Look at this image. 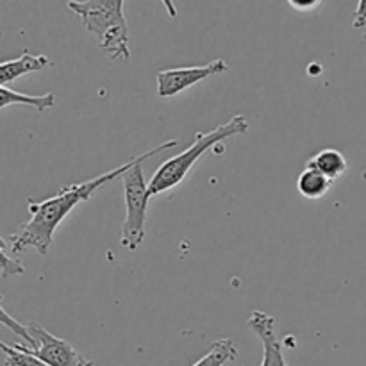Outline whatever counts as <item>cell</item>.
Returning a JSON list of instances; mask_svg holds the SVG:
<instances>
[{
    "label": "cell",
    "instance_id": "cell-1",
    "mask_svg": "<svg viewBox=\"0 0 366 366\" xmlns=\"http://www.w3.org/2000/svg\"><path fill=\"white\" fill-rule=\"evenodd\" d=\"M138 159L139 156L132 157L131 161L106 172V174L97 175V177L88 179L84 182H77V184L63 186L56 195L41 200V202H32L31 200L27 206L31 218L25 224H21L18 231L11 232L6 238L13 254H21L29 249H34L41 256H46L50 247H52L54 234H56L57 227L63 224L64 218L79 204L92 199L97 189L113 182L117 177H122L129 168L134 167Z\"/></svg>",
    "mask_w": 366,
    "mask_h": 366
},
{
    "label": "cell",
    "instance_id": "cell-10",
    "mask_svg": "<svg viewBox=\"0 0 366 366\" xmlns=\"http://www.w3.org/2000/svg\"><path fill=\"white\" fill-rule=\"evenodd\" d=\"M307 167L315 168V170H318L320 174L327 175L332 181H338V179L343 177V175L347 174V170H349L347 157L336 149L320 150V152L315 154V156L307 161Z\"/></svg>",
    "mask_w": 366,
    "mask_h": 366
},
{
    "label": "cell",
    "instance_id": "cell-11",
    "mask_svg": "<svg viewBox=\"0 0 366 366\" xmlns=\"http://www.w3.org/2000/svg\"><path fill=\"white\" fill-rule=\"evenodd\" d=\"M332 184H335L332 179H329L327 175L320 174V172L311 167L304 168V172L297 179V189L307 200H318L325 197L331 192Z\"/></svg>",
    "mask_w": 366,
    "mask_h": 366
},
{
    "label": "cell",
    "instance_id": "cell-3",
    "mask_svg": "<svg viewBox=\"0 0 366 366\" xmlns=\"http://www.w3.org/2000/svg\"><path fill=\"white\" fill-rule=\"evenodd\" d=\"M249 131V122L243 114H234L227 124L218 125L217 129L207 132H197L195 143H193L189 149H186L184 152L177 154L172 159L164 161L156 172H154L152 179L149 182V193L150 197H156L159 193L168 192V189H174L181 184L186 179V175L189 174L193 167H195L197 161L211 150L213 147L220 145L225 139L234 138L238 134H245Z\"/></svg>",
    "mask_w": 366,
    "mask_h": 366
},
{
    "label": "cell",
    "instance_id": "cell-16",
    "mask_svg": "<svg viewBox=\"0 0 366 366\" xmlns=\"http://www.w3.org/2000/svg\"><path fill=\"white\" fill-rule=\"evenodd\" d=\"M322 2H324V0H288V4L293 9L302 11V13L317 9V7H320Z\"/></svg>",
    "mask_w": 366,
    "mask_h": 366
},
{
    "label": "cell",
    "instance_id": "cell-18",
    "mask_svg": "<svg viewBox=\"0 0 366 366\" xmlns=\"http://www.w3.org/2000/svg\"><path fill=\"white\" fill-rule=\"evenodd\" d=\"M4 366H7V365H4Z\"/></svg>",
    "mask_w": 366,
    "mask_h": 366
},
{
    "label": "cell",
    "instance_id": "cell-5",
    "mask_svg": "<svg viewBox=\"0 0 366 366\" xmlns=\"http://www.w3.org/2000/svg\"><path fill=\"white\" fill-rule=\"evenodd\" d=\"M27 327V340L20 343L21 349L31 352L32 356L39 357L50 366H93L92 360H86L79 354L66 340H61L46 331L43 325L31 322L25 324Z\"/></svg>",
    "mask_w": 366,
    "mask_h": 366
},
{
    "label": "cell",
    "instance_id": "cell-15",
    "mask_svg": "<svg viewBox=\"0 0 366 366\" xmlns=\"http://www.w3.org/2000/svg\"><path fill=\"white\" fill-rule=\"evenodd\" d=\"M366 25V0H360L357 2L356 11L352 14V27L354 29H363Z\"/></svg>",
    "mask_w": 366,
    "mask_h": 366
},
{
    "label": "cell",
    "instance_id": "cell-7",
    "mask_svg": "<svg viewBox=\"0 0 366 366\" xmlns=\"http://www.w3.org/2000/svg\"><path fill=\"white\" fill-rule=\"evenodd\" d=\"M247 327L263 343L261 366H290L285 357V345L275 335V318L264 311H252Z\"/></svg>",
    "mask_w": 366,
    "mask_h": 366
},
{
    "label": "cell",
    "instance_id": "cell-9",
    "mask_svg": "<svg viewBox=\"0 0 366 366\" xmlns=\"http://www.w3.org/2000/svg\"><path fill=\"white\" fill-rule=\"evenodd\" d=\"M57 104L54 93L45 95H25V93L14 92L9 86H0V109H6L9 106H31L36 111L52 109Z\"/></svg>",
    "mask_w": 366,
    "mask_h": 366
},
{
    "label": "cell",
    "instance_id": "cell-12",
    "mask_svg": "<svg viewBox=\"0 0 366 366\" xmlns=\"http://www.w3.org/2000/svg\"><path fill=\"white\" fill-rule=\"evenodd\" d=\"M238 356L236 343L231 338H220L213 342L209 352L200 357L195 365L192 366H225Z\"/></svg>",
    "mask_w": 366,
    "mask_h": 366
},
{
    "label": "cell",
    "instance_id": "cell-4",
    "mask_svg": "<svg viewBox=\"0 0 366 366\" xmlns=\"http://www.w3.org/2000/svg\"><path fill=\"white\" fill-rule=\"evenodd\" d=\"M177 139H168L161 145L154 147L152 150H147L139 156L136 164L129 168L122 175L124 182V197H125V220L122 224V236L120 243L124 249L138 250L142 243L145 242V222H147V209H149V184L143 177V161L150 159L156 154L164 152L168 149H174L177 145Z\"/></svg>",
    "mask_w": 366,
    "mask_h": 366
},
{
    "label": "cell",
    "instance_id": "cell-17",
    "mask_svg": "<svg viewBox=\"0 0 366 366\" xmlns=\"http://www.w3.org/2000/svg\"><path fill=\"white\" fill-rule=\"evenodd\" d=\"M161 2H163L164 9H167V13H168V16H170V18H177L179 16L177 7H175L174 0H161Z\"/></svg>",
    "mask_w": 366,
    "mask_h": 366
},
{
    "label": "cell",
    "instance_id": "cell-2",
    "mask_svg": "<svg viewBox=\"0 0 366 366\" xmlns=\"http://www.w3.org/2000/svg\"><path fill=\"white\" fill-rule=\"evenodd\" d=\"M66 7L81 18L89 34L97 36L99 49L109 59H131L124 0H68Z\"/></svg>",
    "mask_w": 366,
    "mask_h": 366
},
{
    "label": "cell",
    "instance_id": "cell-8",
    "mask_svg": "<svg viewBox=\"0 0 366 366\" xmlns=\"http://www.w3.org/2000/svg\"><path fill=\"white\" fill-rule=\"evenodd\" d=\"M50 64H52V61L46 56H43V54L41 56H36V54H31L29 50H24L20 57L4 61L0 64V86H7L9 82L16 81V79L24 77L27 74L45 70Z\"/></svg>",
    "mask_w": 366,
    "mask_h": 366
},
{
    "label": "cell",
    "instance_id": "cell-14",
    "mask_svg": "<svg viewBox=\"0 0 366 366\" xmlns=\"http://www.w3.org/2000/svg\"><path fill=\"white\" fill-rule=\"evenodd\" d=\"M0 272H2V279H7L9 275H21L25 272L24 264L18 259H11L7 254L6 238L0 239Z\"/></svg>",
    "mask_w": 366,
    "mask_h": 366
},
{
    "label": "cell",
    "instance_id": "cell-6",
    "mask_svg": "<svg viewBox=\"0 0 366 366\" xmlns=\"http://www.w3.org/2000/svg\"><path fill=\"white\" fill-rule=\"evenodd\" d=\"M229 71V64L224 59H214L202 66H186V68H170V70H161L156 75L157 81V95L161 99H170L179 95L184 89L213 77V75H224Z\"/></svg>",
    "mask_w": 366,
    "mask_h": 366
},
{
    "label": "cell",
    "instance_id": "cell-13",
    "mask_svg": "<svg viewBox=\"0 0 366 366\" xmlns=\"http://www.w3.org/2000/svg\"><path fill=\"white\" fill-rule=\"evenodd\" d=\"M0 349L6 354V363L7 366H50L45 361H41L39 357L32 356L31 352H27L25 349H21L20 343H14V345H7V343H0Z\"/></svg>",
    "mask_w": 366,
    "mask_h": 366
}]
</instances>
